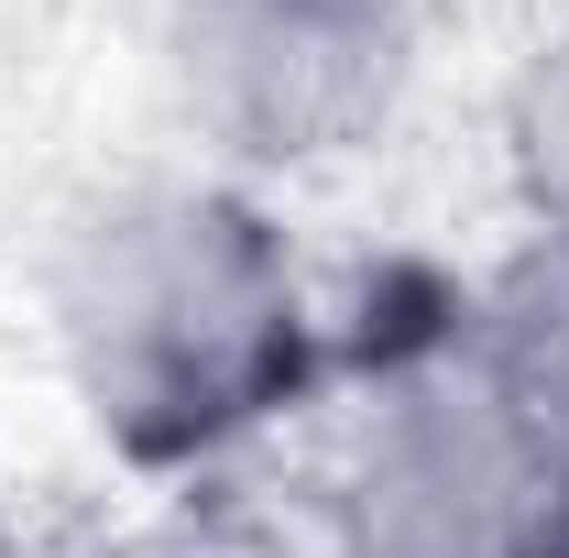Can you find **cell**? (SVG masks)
<instances>
[{
  "mask_svg": "<svg viewBox=\"0 0 569 558\" xmlns=\"http://www.w3.org/2000/svg\"><path fill=\"white\" fill-rule=\"evenodd\" d=\"M503 165H515V198L537 230H569V33L537 44L515 99H503Z\"/></svg>",
  "mask_w": 569,
  "mask_h": 558,
  "instance_id": "5",
  "label": "cell"
},
{
  "mask_svg": "<svg viewBox=\"0 0 569 558\" xmlns=\"http://www.w3.org/2000/svg\"><path fill=\"white\" fill-rule=\"evenodd\" d=\"M515 558H569V460H559V482H548V504H537V526H526Z\"/></svg>",
  "mask_w": 569,
  "mask_h": 558,
  "instance_id": "6",
  "label": "cell"
},
{
  "mask_svg": "<svg viewBox=\"0 0 569 558\" xmlns=\"http://www.w3.org/2000/svg\"><path fill=\"white\" fill-rule=\"evenodd\" d=\"M559 460L569 438L471 350V318L383 350L329 449V558H515Z\"/></svg>",
  "mask_w": 569,
  "mask_h": 558,
  "instance_id": "2",
  "label": "cell"
},
{
  "mask_svg": "<svg viewBox=\"0 0 569 558\" xmlns=\"http://www.w3.org/2000/svg\"><path fill=\"white\" fill-rule=\"evenodd\" d=\"M44 329L77 417L132 471H198L329 372V307L284 219L230 176H132L67 219Z\"/></svg>",
  "mask_w": 569,
  "mask_h": 558,
  "instance_id": "1",
  "label": "cell"
},
{
  "mask_svg": "<svg viewBox=\"0 0 569 558\" xmlns=\"http://www.w3.org/2000/svg\"><path fill=\"white\" fill-rule=\"evenodd\" d=\"M187 121L241 165L351 153L417 67V0H164Z\"/></svg>",
  "mask_w": 569,
  "mask_h": 558,
  "instance_id": "3",
  "label": "cell"
},
{
  "mask_svg": "<svg viewBox=\"0 0 569 558\" xmlns=\"http://www.w3.org/2000/svg\"><path fill=\"white\" fill-rule=\"evenodd\" d=\"M471 350L569 438V230H526V252L471 296Z\"/></svg>",
  "mask_w": 569,
  "mask_h": 558,
  "instance_id": "4",
  "label": "cell"
}]
</instances>
